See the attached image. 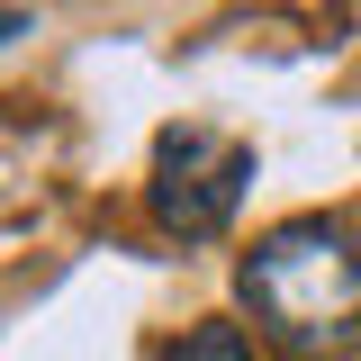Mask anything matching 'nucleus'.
<instances>
[{"mask_svg": "<svg viewBox=\"0 0 361 361\" xmlns=\"http://www.w3.org/2000/svg\"><path fill=\"white\" fill-rule=\"evenodd\" d=\"M235 289L280 353H343L361 334V235L343 217H280L235 262Z\"/></svg>", "mask_w": 361, "mask_h": 361, "instance_id": "obj_1", "label": "nucleus"}, {"mask_svg": "<svg viewBox=\"0 0 361 361\" xmlns=\"http://www.w3.org/2000/svg\"><path fill=\"white\" fill-rule=\"evenodd\" d=\"M253 190V145L244 135H217V127H163L154 135V172H145V208L163 235L180 244H208L235 226Z\"/></svg>", "mask_w": 361, "mask_h": 361, "instance_id": "obj_2", "label": "nucleus"}, {"mask_svg": "<svg viewBox=\"0 0 361 361\" xmlns=\"http://www.w3.org/2000/svg\"><path fill=\"white\" fill-rule=\"evenodd\" d=\"M163 361H253V334L235 316H199V325H180V343Z\"/></svg>", "mask_w": 361, "mask_h": 361, "instance_id": "obj_3", "label": "nucleus"}]
</instances>
